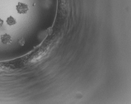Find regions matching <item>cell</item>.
<instances>
[{"instance_id":"1","label":"cell","mask_w":131,"mask_h":104,"mask_svg":"<svg viewBox=\"0 0 131 104\" xmlns=\"http://www.w3.org/2000/svg\"><path fill=\"white\" fill-rule=\"evenodd\" d=\"M16 10L20 14H25L29 10L28 6L25 3L19 2L16 6Z\"/></svg>"},{"instance_id":"2","label":"cell","mask_w":131,"mask_h":104,"mask_svg":"<svg viewBox=\"0 0 131 104\" xmlns=\"http://www.w3.org/2000/svg\"><path fill=\"white\" fill-rule=\"evenodd\" d=\"M1 41L4 45L10 44L12 42V37L9 34L5 33L1 36Z\"/></svg>"},{"instance_id":"3","label":"cell","mask_w":131,"mask_h":104,"mask_svg":"<svg viewBox=\"0 0 131 104\" xmlns=\"http://www.w3.org/2000/svg\"><path fill=\"white\" fill-rule=\"evenodd\" d=\"M6 22L8 26H12L16 24L17 21L14 17L12 16H10L7 18Z\"/></svg>"},{"instance_id":"4","label":"cell","mask_w":131,"mask_h":104,"mask_svg":"<svg viewBox=\"0 0 131 104\" xmlns=\"http://www.w3.org/2000/svg\"><path fill=\"white\" fill-rule=\"evenodd\" d=\"M18 43L20 46H23L25 43V41L23 37H20L18 40Z\"/></svg>"},{"instance_id":"5","label":"cell","mask_w":131,"mask_h":104,"mask_svg":"<svg viewBox=\"0 0 131 104\" xmlns=\"http://www.w3.org/2000/svg\"><path fill=\"white\" fill-rule=\"evenodd\" d=\"M3 24H4V21L2 19L0 18V28L2 27Z\"/></svg>"}]
</instances>
